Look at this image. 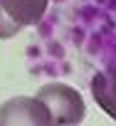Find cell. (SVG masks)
Listing matches in <instances>:
<instances>
[{
  "mask_svg": "<svg viewBox=\"0 0 116 126\" xmlns=\"http://www.w3.org/2000/svg\"><path fill=\"white\" fill-rule=\"evenodd\" d=\"M35 96L44 104L54 126H79L84 121L87 104H84L82 94L69 84H62V82L42 84Z\"/></svg>",
  "mask_w": 116,
  "mask_h": 126,
  "instance_id": "cell-1",
  "label": "cell"
},
{
  "mask_svg": "<svg viewBox=\"0 0 116 126\" xmlns=\"http://www.w3.org/2000/svg\"><path fill=\"white\" fill-rule=\"evenodd\" d=\"M49 0H0V40H10L25 27L37 25Z\"/></svg>",
  "mask_w": 116,
  "mask_h": 126,
  "instance_id": "cell-2",
  "label": "cell"
},
{
  "mask_svg": "<svg viewBox=\"0 0 116 126\" xmlns=\"http://www.w3.org/2000/svg\"><path fill=\"white\" fill-rule=\"evenodd\" d=\"M0 126H54L37 96H13L0 106Z\"/></svg>",
  "mask_w": 116,
  "mask_h": 126,
  "instance_id": "cell-3",
  "label": "cell"
},
{
  "mask_svg": "<svg viewBox=\"0 0 116 126\" xmlns=\"http://www.w3.org/2000/svg\"><path fill=\"white\" fill-rule=\"evenodd\" d=\"M91 96L101 111L116 121V67H109L91 79Z\"/></svg>",
  "mask_w": 116,
  "mask_h": 126,
  "instance_id": "cell-4",
  "label": "cell"
}]
</instances>
